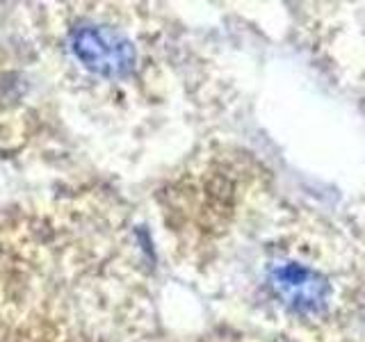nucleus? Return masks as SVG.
<instances>
[{"instance_id":"1","label":"nucleus","mask_w":365,"mask_h":342,"mask_svg":"<svg viewBox=\"0 0 365 342\" xmlns=\"http://www.w3.org/2000/svg\"><path fill=\"white\" fill-rule=\"evenodd\" d=\"M71 51L87 71L121 78L135 66V48L121 32L106 26H83L71 34Z\"/></svg>"},{"instance_id":"2","label":"nucleus","mask_w":365,"mask_h":342,"mask_svg":"<svg viewBox=\"0 0 365 342\" xmlns=\"http://www.w3.org/2000/svg\"><path fill=\"white\" fill-rule=\"evenodd\" d=\"M269 285L290 308L299 313H317L331 296L329 281L299 262H279L269 267Z\"/></svg>"}]
</instances>
